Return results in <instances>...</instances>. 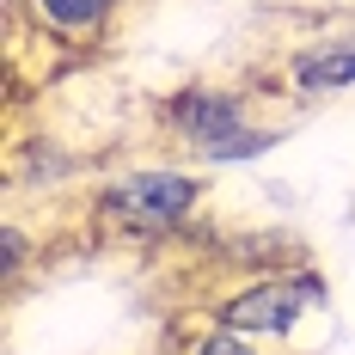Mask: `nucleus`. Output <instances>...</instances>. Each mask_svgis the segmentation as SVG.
Returning a JSON list of instances; mask_svg holds the SVG:
<instances>
[{"mask_svg":"<svg viewBox=\"0 0 355 355\" xmlns=\"http://www.w3.org/2000/svg\"><path fill=\"white\" fill-rule=\"evenodd\" d=\"M31 6H37V25H49V31L68 37V43L98 37L110 25V12H116V0H31Z\"/></svg>","mask_w":355,"mask_h":355,"instance_id":"4","label":"nucleus"},{"mask_svg":"<svg viewBox=\"0 0 355 355\" xmlns=\"http://www.w3.org/2000/svg\"><path fill=\"white\" fill-rule=\"evenodd\" d=\"M300 86H313V92H337V86H349L355 80V49H337V55H313V62H300Z\"/></svg>","mask_w":355,"mask_h":355,"instance_id":"5","label":"nucleus"},{"mask_svg":"<svg viewBox=\"0 0 355 355\" xmlns=\"http://www.w3.org/2000/svg\"><path fill=\"white\" fill-rule=\"evenodd\" d=\"M245 116H251L245 98L214 92V86H190V92H178V98H172V129L190 147H202L209 159H251V153H263V147L276 141L270 129L245 135Z\"/></svg>","mask_w":355,"mask_h":355,"instance_id":"1","label":"nucleus"},{"mask_svg":"<svg viewBox=\"0 0 355 355\" xmlns=\"http://www.w3.org/2000/svg\"><path fill=\"white\" fill-rule=\"evenodd\" d=\"M190 355H257V349H251V337H239V331H209V337L190 343Z\"/></svg>","mask_w":355,"mask_h":355,"instance_id":"6","label":"nucleus"},{"mask_svg":"<svg viewBox=\"0 0 355 355\" xmlns=\"http://www.w3.org/2000/svg\"><path fill=\"white\" fill-rule=\"evenodd\" d=\"M324 306V282L319 276H270V282L233 294L227 306H214L220 331H239V337H288L300 313H319Z\"/></svg>","mask_w":355,"mask_h":355,"instance_id":"2","label":"nucleus"},{"mask_svg":"<svg viewBox=\"0 0 355 355\" xmlns=\"http://www.w3.org/2000/svg\"><path fill=\"white\" fill-rule=\"evenodd\" d=\"M196 178L190 172H129L105 190L98 209L116 220V227H135V233H159V227H178L184 214L196 209Z\"/></svg>","mask_w":355,"mask_h":355,"instance_id":"3","label":"nucleus"}]
</instances>
